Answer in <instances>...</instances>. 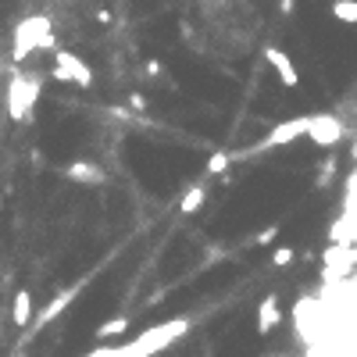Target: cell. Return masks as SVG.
<instances>
[{
    "label": "cell",
    "instance_id": "obj_1",
    "mask_svg": "<svg viewBox=\"0 0 357 357\" xmlns=\"http://www.w3.org/2000/svg\"><path fill=\"white\" fill-rule=\"evenodd\" d=\"M54 29H50V18L47 15H29L22 22L15 26V47H11V57L15 65H22V61L32 54V50H54Z\"/></svg>",
    "mask_w": 357,
    "mask_h": 357
},
{
    "label": "cell",
    "instance_id": "obj_2",
    "mask_svg": "<svg viewBox=\"0 0 357 357\" xmlns=\"http://www.w3.org/2000/svg\"><path fill=\"white\" fill-rule=\"evenodd\" d=\"M186 329H190V322H186V318H172V322H164V325L146 329L139 340L129 343L125 350H129V357H157V350L172 347L179 336H186Z\"/></svg>",
    "mask_w": 357,
    "mask_h": 357
},
{
    "label": "cell",
    "instance_id": "obj_3",
    "mask_svg": "<svg viewBox=\"0 0 357 357\" xmlns=\"http://www.w3.org/2000/svg\"><path fill=\"white\" fill-rule=\"evenodd\" d=\"M39 97V82L26 72H15L8 82V115L11 122H32V104Z\"/></svg>",
    "mask_w": 357,
    "mask_h": 357
},
{
    "label": "cell",
    "instance_id": "obj_4",
    "mask_svg": "<svg viewBox=\"0 0 357 357\" xmlns=\"http://www.w3.org/2000/svg\"><path fill=\"white\" fill-rule=\"evenodd\" d=\"M54 79L75 82L79 90H90V86H93V68H90L79 54H72V50H65V47H54Z\"/></svg>",
    "mask_w": 357,
    "mask_h": 357
},
{
    "label": "cell",
    "instance_id": "obj_5",
    "mask_svg": "<svg viewBox=\"0 0 357 357\" xmlns=\"http://www.w3.org/2000/svg\"><path fill=\"white\" fill-rule=\"evenodd\" d=\"M350 129H347V122L340 118V115H307V139L314 143V146H336L343 136H347Z\"/></svg>",
    "mask_w": 357,
    "mask_h": 357
},
{
    "label": "cell",
    "instance_id": "obj_6",
    "mask_svg": "<svg viewBox=\"0 0 357 357\" xmlns=\"http://www.w3.org/2000/svg\"><path fill=\"white\" fill-rule=\"evenodd\" d=\"M264 61L271 65V72L279 75V82L282 86H300V72H297V65L289 61V54L282 50V47H276V44H264Z\"/></svg>",
    "mask_w": 357,
    "mask_h": 357
},
{
    "label": "cell",
    "instance_id": "obj_7",
    "mask_svg": "<svg viewBox=\"0 0 357 357\" xmlns=\"http://www.w3.org/2000/svg\"><path fill=\"white\" fill-rule=\"evenodd\" d=\"M304 133H307V115L289 118V122H279L276 129H271V133L258 143V151H268V146H286V143H293V139H300Z\"/></svg>",
    "mask_w": 357,
    "mask_h": 357
},
{
    "label": "cell",
    "instance_id": "obj_8",
    "mask_svg": "<svg viewBox=\"0 0 357 357\" xmlns=\"http://www.w3.org/2000/svg\"><path fill=\"white\" fill-rule=\"evenodd\" d=\"M75 293H79V289H61V293H57V297H54V300H50L44 311H39V314H32V322H36L39 329H44V325H50V322L57 318L61 311H68V304L75 300Z\"/></svg>",
    "mask_w": 357,
    "mask_h": 357
},
{
    "label": "cell",
    "instance_id": "obj_9",
    "mask_svg": "<svg viewBox=\"0 0 357 357\" xmlns=\"http://www.w3.org/2000/svg\"><path fill=\"white\" fill-rule=\"evenodd\" d=\"M279 325V297L271 293L258 304V336H271V329Z\"/></svg>",
    "mask_w": 357,
    "mask_h": 357
},
{
    "label": "cell",
    "instance_id": "obj_10",
    "mask_svg": "<svg viewBox=\"0 0 357 357\" xmlns=\"http://www.w3.org/2000/svg\"><path fill=\"white\" fill-rule=\"evenodd\" d=\"M65 175L72 179V182H79V186H97L100 179H104V172L97 164H90V161H72L68 168H65Z\"/></svg>",
    "mask_w": 357,
    "mask_h": 357
},
{
    "label": "cell",
    "instance_id": "obj_11",
    "mask_svg": "<svg viewBox=\"0 0 357 357\" xmlns=\"http://www.w3.org/2000/svg\"><path fill=\"white\" fill-rule=\"evenodd\" d=\"M11 318H15L18 329H29V325H32V293H29V289H18V293H15Z\"/></svg>",
    "mask_w": 357,
    "mask_h": 357
},
{
    "label": "cell",
    "instance_id": "obj_12",
    "mask_svg": "<svg viewBox=\"0 0 357 357\" xmlns=\"http://www.w3.org/2000/svg\"><path fill=\"white\" fill-rule=\"evenodd\" d=\"M329 15L336 18V22H343V26H357V0H332Z\"/></svg>",
    "mask_w": 357,
    "mask_h": 357
},
{
    "label": "cell",
    "instance_id": "obj_13",
    "mask_svg": "<svg viewBox=\"0 0 357 357\" xmlns=\"http://www.w3.org/2000/svg\"><path fill=\"white\" fill-rule=\"evenodd\" d=\"M122 332H129V314H115L97 329V340H118Z\"/></svg>",
    "mask_w": 357,
    "mask_h": 357
},
{
    "label": "cell",
    "instance_id": "obj_14",
    "mask_svg": "<svg viewBox=\"0 0 357 357\" xmlns=\"http://www.w3.org/2000/svg\"><path fill=\"white\" fill-rule=\"evenodd\" d=\"M204 200H207V186H193L190 193H182V200H179V211H182V215H197Z\"/></svg>",
    "mask_w": 357,
    "mask_h": 357
},
{
    "label": "cell",
    "instance_id": "obj_15",
    "mask_svg": "<svg viewBox=\"0 0 357 357\" xmlns=\"http://www.w3.org/2000/svg\"><path fill=\"white\" fill-rule=\"evenodd\" d=\"M233 164V154L225 151H215L211 157H207V175H225V168Z\"/></svg>",
    "mask_w": 357,
    "mask_h": 357
},
{
    "label": "cell",
    "instance_id": "obj_16",
    "mask_svg": "<svg viewBox=\"0 0 357 357\" xmlns=\"http://www.w3.org/2000/svg\"><path fill=\"white\" fill-rule=\"evenodd\" d=\"M276 240H279V225H268V229H261V233L254 236V243H250V247H271Z\"/></svg>",
    "mask_w": 357,
    "mask_h": 357
},
{
    "label": "cell",
    "instance_id": "obj_17",
    "mask_svg": "<svg viewBox=\"0 0 357 357\" xmlns=\"http://www.w3.org/2000/svg\"><path fill=\"white\" fill-rule=\"evenodd\" d=\"M293 258H297V250H293V247H279L276 254H271V264H276V268H286V264H293Z\"/></svg>",
    "mask_w": 357,
    "mask_h": 357
},
{
    "label": "cell",
    "instance_id": "obj_18",
    "mask_svg": "<svg viewBox=\"0 0 357 357\" xmlns=\"http://www.w3.org/2000/svg\"><path fill=\"white\" fill-rule=\"evenodd\" d=\"M129 111H146V97H143V93H133V97H129Z\"/></svg>",
    "mask_w": 357,
    "mask_h": 357
},
{
    "label": "cell",
    "instance_id": "obj_19",
    "mask_svg": "<svg viewBox=\"0 0 357 357\" xmlns=\"http://www.w3.org/2000/svg\"><path fill=\"white\" fill-rule=\"evenodd\" d=\"M293 8H297V0H279V11L282 15H293Z\"/></svg>",
    "mask_w": 357,
    "mask_h": 357
},
{
    "label": "cell",
    "instance_id": "obj_20",
    "mask_svg": "<svg viewBox=\"0 0 357 357\" xmlns=\"http://www.w3.org/2000/svg\"><path fill=\"white\" fill-rule=\"evenodd\" d=\"M146 72H151V75H161L164 65H161V61H151V65H146Z\"/></svg>",
    "mask_w": 357,
    "mask_h": 357
},
{
    "label": "cell",
    "instance_id": "obj_21",
    "mask_svg": "<svg viewBox=\"0 0 357 357\" xmlns=\"http://www.w3.org/2000/svg\"><path fill=\"white\" fill-rule=\"evenodd\" d=\"M0 211H4V200H0Z\"/></svg>",
    "mask_w": 357,
    "mask_h": 357
}]
</instances>
